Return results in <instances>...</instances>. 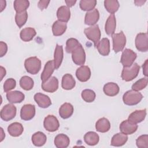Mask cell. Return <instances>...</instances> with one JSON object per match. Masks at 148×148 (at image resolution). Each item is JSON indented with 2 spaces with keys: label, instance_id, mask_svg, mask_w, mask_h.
Listing matches in <instances>:
<instances>
[{
  "label": "cell",
  "instance_id": "cell-3",
  "mask_svg": "<svg viewBox=\"0 0 148 148\" xmlns=\"http://www.w3.org/2000/svg\"><path fill=\"white\" fill-rule=\"evenodd\" d=\"M24 66L27 72L36 75L41 68V61L36 57H31L25 60Z\"/></svg>",
  "mask_w": 148,
  "mask_h": 148
},
{
  "label": "cell",
  "instance_id": "cell-12",
  "mask_svg": "<svg viewBox=\"0 0 148 148\" xmlns=\"http://www.w3.org/2000/svg\"><path fill=\"white\" fill-rule=\"evenodd\" d=\"M42 89L48 92H54L58 88V80L55 76H51L49 79L42 83Z\"/></svg>",
  "mask_w": 148,
  "mask_h": 148
},
{
  "label": "cell",
  "instance_id": "cell-49",
  "mask_svg": "<svg viewBox=\"0 0 148 148\" xmlns=\"http://www.w3.org/2000/svg\"><path fill=\"white\" fill-rule=\"evenodd\" d=\"M65 2L66 3L67 6L68 8H70V7H72L73 5H75V4L76 2V1H65Z\"/></svg>",
  "mask_w": 148,
  "mask_h": 148
},
{
  "label": "cell",
  "instance_id": "cell-15",
  "mask_svg": "<svg viewBox=\"0 0 148 148\" xmlns=\"http://www.w3.org/2000/svg\"><path fill=\"white\" fill-rule=\"evenodd\" d=\"M34 100L38 105L42 108H47L51 105L50 98L47 95L40 92L35 94Z\"/></svg>",
  "mask_w": 148,
  "mask_h": 148
},
{
  "label": "cell",
  "instance_id": "cell-1",
  "mask_svg": "<svg viewBox=\"0 0 148 148\" xmlns=\"http://www.w3.org/2000/svg\"><path fill=\"white\" fill-rule=\"evenodd\" d=\"M143 98L142 94L133 90L126 91L123 96L124 103L128 106H133L139 103Z\"/></svg>",
  "mask_w": 148,
  "mask_h": 148
},
{
  "label": "cell",
  "instance_id": "cell-18",
  "mask_svg": "<svg viewBox=\"0 0 148 148\" xmlns=\"http://www.w3.org/2000/svg\"><path fill=\"white\" fill-rule=\"evenodd\" d=\"M99 53L103 56H108L110 53V41L108 38H102L95 46Z\"/></svg>",
  "mask_w": 148,
  "mask_h": 148
},
{
  "label": "cell",
  "instance_id": "cell-17",
  "mask_svg": "<svg viewBox=\"0 0 148 148\" xmlns=\"http://www.w3.org/2000/svg\"><path fill=\"white\" fill-rule=\"evenodd\" d=\"M116 27V20L114 14H110V16L107 18L105 25V30L106 34L108 35L112 36L115 32Z\"/></svg>",
  "mask_w": 148,
  "mask_h": 148
},
{
  "label": "cell",
  "instance_id": "cell-45",
  "mask_svg": "<svg viewBox=\"0 0 148 148\" xmlns=\"http://www.w3.org/2000/svg\"><path fill=\"white\" fill-rule=\"evenodd\" d=\"M0 56L2 57L6 54L8 51V46L6 43L1 41L0 42Z\"/></svg>",
  "mask_w": 148,
  "mask_h": 148
},
{
  "label": "cell",
  "instance_id": "cell-4",
  "mask_svg": "<svg viewBox=\"0 0 148 148\" xmlns=\"http://www.w3.org/2000/svg\"><path fill=\"white\" fill-rule=\"evenodd\" d=\"M84 32L87 38L93 42L94 46H96L101 36V33L99 26L97 24L91 25L84 29Z\"/></svg>",
  "mask_w": 148,
  "mask_h": 148
},
{
  "label": "cell",
  "instance_id": "cell-20",
  "mask_svg": "<svg viewBox=\"0 0 148 148\" xmlns=\"http://www.w3.org/2000/svg\"><path fill=\"white\" fill-rule=\"evenodd\" d=\"M6 98L11 103H20L25 98L24 94L20 91H9L6 94Z\"/></svg>",
  "mask_w": 148,
  "mask_h": 148
},
{
  "label": "cell",
  "instance_id": "cell-46",
  "mask_svg": "<svg viewBox=\"0 0 148 148\" xmlns=\"http://www.w3.org/2000/svg\"><path fill=\"white\" fill-rule=\"evenodd\" d=\"M50 3V1H39L38 4L39 8L42 10L47 8L49 3Z\"/></svg>",
  "mask_w": 148,
  "mask_h": 148
},
{
  "label": "cell",
  "instance_id": "cell-25",
  "mask_svg": "<svg viewBox=\"0 0 148 148\" xmlns=\"http://www.w3.org/2000/svg\"><path fill=\"white\" fill-rule=\"evenodd\" d=\"M73 113V106L70 103H63L59 109V114L64 119L70 117Z\"/></svg>",
  "mask_w": 148,
  "mask_h": 148
},
{
  "label": "cell",
  "instance_id": "cell-37",
  "mask_svg": "<svg viewBox=\"0 0 148 148\" xmlns=\"http://www.w3.org/2000/svg\"><path fill=\"white\" fill-rule=\"evenodd\" d=\"M29 6V2L27 0H16L14 1L13 6L16 13H20L28 9Z\"/></svg>",
  "mask_w": 148,
  "mask_h": 148
},
{
  "label": "cell",
  "instance_id": "cell-22",
  "mask_svg": "<svg viewBox=\"0 0 148 148\" xmlns=\"http://www.w3.org/2000/svg\"><path fill=\"white\" fill-rule=\"evenodd\" d=\"M146 116V109L137 110L132 112L128 116V120L134 123H139L144 120Z\"/></svg>",
  "mask_w": 148,
  "mask_h": 148
},
{
  "label": "cell",
  "instance_id": "cell-23",
  "mask_svg": "<svg viewBox=\"0 0 148 148\" xmlns=\"http://www.w3.org/2000/svg\"><path fill=\"white\" fill-rule=\"evenodd\" d=\"M64 53L62 46L57 44L54 53V64L56 69H58L61 65Z\"/></svg>",
  "mask_w": 148,
  "mask_h": 148
},
{
  "label": "cell",
  "instance_id": "cell-14",
  "mask_svg": "<svg viewBox=\"0 0 148 148\" xmlns=\"http://www.w3.org/2000/svg\"><path fill=\"white\" fill-rule=\"evenodd\" d=\"M76 76L79 81L82 82H87L90 78L91 70L88 66L82 65L80 68L77 69Z\"/></svg>",
  "mask_w": 148,
  "mask_h": 148
},
{
  "label": "cell",
  "instance_id": "cell-10",
  "mask_svg": "<svg viewBox=\"0 0 148 148\" xmlns=\"http://www.w3.org/2000/svg\"><path fill=\"white\" fill-rule=\"evenodd\" d=\"M43 126L47 131L54 132L58 129L60 123L56 116L49 114L45 118Z\"/></svg>",
  "mask_w": 148,
  "mask_h": 148
},
{
  "label": "cell",
  "instance_id": "cell-34",
  "mask_svg": "<svg viewBox=\"0 0 148 148\" xmlns=\"http://www.w3.org/2000/svg\"><path fill=\"white\" fill-rule=\"evenodd\" d=\"M85 143L90 146H95L98 144L99 140V135L95 132L89 131L84 136Z\"/></svg>",
  "mask_w": 148,
  "mask_h": 148
},
{
  "label": "cell",
  "instance_id": "cell-6",
  "mask_svg": "<svg viewBox=\"0 0 148 148\" xmlns=\"http://www.w3.org/2000/svg\"><path fill=\"white\" fill-rule=\"evenodd\" d=\"M136 57L137 54L135 52L131 49H125L122 53L120 62L123 67H128L134 64Z\"/></svg>",
  "mask_w": 148,
  "mask_h": 148
},
{
  "label": "cell",
  "instance_id": "cell-26",
  "mask_svg": "<svg viewBox=\"0 0 148 148\" xmlns=\"http://www.w3.org/2000/svg\"><path fill=\"white\" fill-rule=\"evenodd\" d=\"M76 82L72 75L69 73L65 74L62 78L61 86L64 90H69L73 88L75 86Z\"/></svg>",
  "mask_w": 148,
  "mask_h": 148
},
{
  "label": "cell",
  "instance_id": "cell-51",
  "mask_svg": "<svg viewBox=\"0 0 148 148\" xmlns=\"http://www.w3.org/2000/svg\"><path fill=\"white\" fill-rule=\"evenodd\" d=\"M145 2L146 1H135L134 3L136 4V6H142Z\"/></svg>",
  "mask_w": 148,
  "mask_h": 148
},
{
  "label": "cell",
  "instance_id": "cell-21",
  "mask_svg": "<svg viewBox=\"0 0 148 148\" xmlns=\"http://www.w3.org/2000/svg\"><path fill=\"white\" fill-rule=\"evenodd\" d=\"M57 17L58 18V20L64 23L68 22L71 17L69 8L66 6H61L58 8L57 12Z\"/></svg>",
  "mask_w": 148,
  "mask_h": 148
},
{
  "label": "cell",
  "instance_id": "cell-16",
  "mask_svg": "<svg viewBox=\"0 0 148 148\" xmlns=\"http://www.w3.org/2000/svg\"><path fill=\"white\" fill-rule=\"evenodd\" d=\"M99 18V13L97 9H94L92 10L88 11L86 13L84 23L86 25H95Z\"/></svg>",
  "mask_w": 148,
  "mask_h": 148
},
{
  "label": "cell",
  "instance_id": "cell-36",
  "mask_svg": "<svg viewBox=\"0 0 148 148\" xmlns=\"http://www.w3.org/2000/svg\"><path fill=\"white\" fill-rule=\"evenodd\" d=\"M19 83L20 87L26 91L32 90L34 84V82L32 79L28 76H24L21 77Z\"/></svg>",
  "mask_w": 148,
  "mask_h": 148
},
{
  "label": "cell",
  "instance_id": "cell-47",
  "mask_svg": "<svg viewBox=\"0 0 148 148\" xmlns=\"http://www.w3.org/2000/svg\"><path fill=\"white\" fill-rule=\"evenodd\" d=\"M148 60H146L144 64L142 65V68H143V73L145 76H148Z\"/></svg>",
  "mask_w": 148,
  "mask_h": 148
},
{
  "label": "cell",
  "instance_id": "cell-19",
  "mask_svg": "<svg viewBox=\"0 0 148 148\" xmlns=\"http://www.w3.org/2000/svg\"><path fill=\"white\" fill-rule=\"evenodd\" d=\"M54 69L55 66L54 64V60H50L46 63L43 71L40 76L42 82H45L51 77Z\"/></svg>",
  "mask_w": 148,
  "mask_h": 148
},
{
  "label": "cell",
  "instance_id": "cell-42",
  "mask_svg": "<svg viewBox=\"0 0 148 148\" xmlns=\"http://www.w3.org/2000/svg\"><path fill=\"white\" fill-rule=\"evenodd\" d=\"M147 85V78L144 77L136 81L132 86V90L134 91H140L144 89Z\"/></svg>",
  "mask_w": 148,
  "mask_h": 148
},
{
  "label": "cell",
  "instance_id": "cell-41",
  "mask_svg": "<svg viewBox=\"0 0 148 148\" xmlns=\"http://www.w3.org/2000/svg\"><path fill=\"white\" fill-rule=\"evenodd\" d=\"M80 44L79 41L75 38H69L66 42L65 50L68 53H72V52Z\"/></svg>",
  "mask_w": 148,
  "mask_h": 148
},
{
  "label": "cell",
  "instance_id": "cell-2",
  "mask_svg": "<svg viewBox=\"0 0 148 148\" xmlns=\"http://www.w3.org/2000/svg\"><path fill=\"white\" fill-rule=\"evenodd\" d=\"M140 66L137 63L133 64L128 67H123L121 72V78L125 82H130L135 79L138 75Z\"/></svg>",
  "mask_w": 148,
  "mask_h": 148
},
{
  "label": "cell",
  "instance_id": "cell-5",
  "mask_svg": "<svg viewBox=\"0 0 148 148\" xmlns=\"http://www.w3.org/2000/svg\"><path fill=\"white\" fill-rule=\"evenodd\" d=\"M113 50L117 53L123 50L126 44V37L123 31L114 34L112 36Z\"/></svg>",
  "mask_w": 148,
  "mask_h": 148
},
{
  "label": "cell",
  "instance_id": "cell-30",
  "mask_svg": "<svg viewBox=\"0 0 148 148\" xmlns=\"http://www.w3.org/2000/svg\"><path fill=\"white\" fill-rule=\"evenodd\" d=\"M67 25L66 23L57 20L54 22L52 25V32L54 36H58L62 35L66 31Z\"/></svg>",
  "mask_w": 148,
  "mask_h": 148
},
{
  "label": "cell",
  "instance_id": "cell-13",
  "mask_svg": "<svg viewBox=\"0 0 148 148\" xmlns=\"http://www.w3.org/2000/svg\"><path fill=\"white\" fill-rule=\"evenodd\" d=\"M121 132L125 135H131L138 129V125L128 120H125L122 121L119 126Z\"/></svg>",
  "mask_w": 148,
  "mask_h": 148
},
{
  "label": "cell",
  "instance_id": "cell-40",
  "mask_svg": "<svg viewBox=\"0 0 148 148\" xmlns=\"http://www.w3.org/2000/svg\"><path fill=\"white\" fill-rule=\"evenodd\" d=\"M82 99L86 102H93L96 97L95 92L90 89H85L82 91L81 94Z\"/></svg>",
  "mask_w": 148,
  "mask_h": 148
},
{
  "label": "cell",
  "instance_id": "cell-50",
  "mask_svg": "<svg viewBox=\"0 0 148 148\" xmlns=\"http://www.w3.org/2000/svg\"><path fill=\"white\" fill-rule=\"evenodd\" d=\"M1 3V12L3 11V10L6 7V1H0Z\"/></svg>",
  "mask_w": 148,
  "mask_h": 148
},
{
  "label": "cell",
  "instance_id": "cell-27",
  "mask_svg": "<svg viewBox=\"0 0 148 148\" xmlns=\"http://www.w3.org/2000/svg\"><path fill=\"white\" fill-rule=\"evenodd\" d=\"M24 131L23 125L18 122L10 124L8 127V132L12 136L17 137L21 135Z\"/></svg>",
  "mask_w": 148,
  "mask_h": 148
},
{
  "label": "cell",
  "instance_id": "cell-24",
  "mask_svg": "<svg viewBox=\"0 0 148 148\" xmlns=\"http://www.w3.org/2000/svg\"><path fill=\"white\" fill-rule=\"evenodd\" d=\"M103 90L105 95L109 97H114L119 94L120 88L116 83L109 82L104 85Z\"/></svg>",
  "mask_w": 148,
  "mask_h": 148
},
{
  "label": "cell",
  "instance_id": "cell-52",
  "mask_svg": "<svg viewBox=\"0 0 148 148\" xmlns=\"http://www.w3.org/2000/svg\"><path fill=\"white\" fill-rule=\"evenodd\" d=\"M1 135L0 142H2L4 138L5 137V133H3V130L2 128H1Z\"/></svg>",
  "mask_w": 148,
  "mask_h": 148
},
{
  "label": "cell",
  "instance_id": "cell-44",
  "mask_svg": "<svg viewBox=\"0 0 148 148\" xmlns=\"http://www.w3.org/2000/svg\"><path fill=\"white\" fill-rule=\"evenodd\" d=\"M16 86V82L13 78H9L6 80L3 84V90L5 92H7L12 89L14 88Z\"/></svg>",
  "mask_w": 148,
  "mask_h": 148
},
{
  "label": "cell",
  "instance_id": "cell-32",
  "mask_svg": "<svg viewBox=\"0 0 148 148\" xmlns=\"http://www.w3.org/2000/svg\"><path fill=\"white\" fill-rule=\"evenodd\" d=\"M110 128V121L105 117L99 119L95 123V129L102 133L108 132Z\"/></svg>",
  "mask_w": 148,
  "mask_h": 148
},
{
  "label": "cell",
  "instance_id": "cell-48",
  "mask_svg": "<svg viewBox=\"0 0 148 148\" xmlns=\"http://www.w3.org/2000/svg\"><path fill=\"white\" fill-rule=\"evenodd\" d=\"M0 73H1V80H2L3 79V77L6 75V73L5 69L2 66H0Z\"/></svg>",
  "mask_w": 148,
  "mask_h": 148
},
{
  "label": "cell",
  "instance_id": "cell-43",
  "mask_svg": "<svg viewBox=\"0 0 148 148\" xmlns=\"http://www.w3.org/2000/svg\"><path fill=\"white\" fill-rule=\"evenodd\" d=\"M136 144L139 148L148 147V135H142L139 136L136 140Z\"/></svg>",
  "mask_w": 148,
  "mask_h": 148
},
{
  "label": "cell",
  "instance_id": "cell-39",
  "mask_svg": "<svg viewBox=\"0 0 148 148\" xmlns=\"http://www.w3.org/2000/svg\"><path fill=\"white\" fill-rule=\"evenodd\" d=\"M28 18L27 11L20 13H16L15 16V21L18 28H21L26 23Z\"/></svg>",
  "mask_w": 148,
  "mask_h": 148
},
{
  "label": "cell",
  "instance_id": "cell-28",
  "mask_svg": "<svg viewBox=\"0 0 148 148\" xmlns=\"http://www.w3.org/2000/svg\"><path fill=\"white\" fill-rule=\"evenodd\" d=\"M54 143L57 148H66L69 146L70 140L67 135L60 134L55 137Z\"/></svg>",
  "mask_w": 148,
  "mask_h": 148
},
{
  "label": "cell",
  "instance_id": "cell-29",
  "mask_svg": "<svg viewBox=\"0 0 148 148\" xmlns=\"http://www.w3.org/2000/svg\"><path fill=\"white\" fill-rule=\"evenodd\" d=\"M128 140V136L122 132L114 135L111 139L110 145L113 146L120 147L123 146Z\"/></svg>",
  "mask_w": 148,
  "mask_h": 148
},
{
  "label": "cell",
  "instance_id": "cell-7",
  "mask_svg": "<svg viewBox=\"0 0 148 148\" xmlns=\"http://www.w3.org/2000/svg\"><path fill=\"white\" fill-rule=\"evenodd\" d=\"M72 58L76 65L82 66L84 64L86 61V53L80 43L72 52Z\"/></svg>",
  "mask_w": 148,
  "mask_h": 148
},
{
  "label": "cell",
  "instance_id": "cell-8",
  "mask_svg": "<svg viewBox=\"0 0 148 148\" xmlns=\"http://www.w3.org/2000/svg\"><path fill=\"white\" fill-rule=\"evenodd\" d=\"M16 111V108L14 105L12 103L6 104L1 110V118L5 121H10L15 117Z\"/></svg>",
  "mask_w": 148,
  "mask_h": 148
},
{
  "label": "cell",
  "instance_id": "cell-35",
  "mask_svg": "<svg viewBox=\"0 0 148 148\" xmlns=\"http://www.w3.org/2000/svg\"><path fill=\"white\" fill-rule=\"evenodd\" d=\"M104 6L106 10L111 14H114L120 7L119 2L117 0H105Z\"/></svg>",
  "mask_w": 148,
  "mask_h": 148
},
{
  "label": "cell",
  "instance_id": "cell-9",
  "mask_svg": "<svg viewBox=\"0 0 148 148\" xmlns=\"http://www.w3.org/2000/svg\"><path fill=\"white\" fill-rule=\"evenodd\" d=\"M135 46L137 50L141 52L148 50V35L147 33H139L135 38Z\"/></svg>",
  "mask_w": 148,
  "mask_h": 148
},
{
  "label": "cell",
  "instance_id": "cell-11",
  "mask_svg": "<svg viewBox=\"0 0 148 148\" xmlns=\"http://www.w3.org/2000/svg\"><path fill=\"white\" fill-rule=\"evenodd\" d=\"M35 107L34 105L26 104L24 105L20 110L21 119L25 121H28L35 116Z\"/></svg>",
  "mask_w": 148,
  "mask_h": 148
},
{
  "label": "cell",
  "instance_id": "cell-31",
  "mask_svg": "<svg viewBox=\"0 0 148 148\" xmlns=\"http://www.w3.org/2000/svg\"><path fill=\"white\" fill-rule=\"evenodd\" d=\"M36 32L34 28L27 27L23 29L20 34L21 39L24 42H29L36 35Z\"/></svg>",
  "mask_w": 148,
  "mask_h": 148
},
{
  "label": "cell",
  "instance_id": "cell-38",
  "mask_svg": "<svg viewBox=\"0 0 148 148\" xmlns=\"http://www.w3.org/2000/svg\"><path fill=\"white\" fill-rule=\"evenodd\" d=\"M97 5L95 0H81L79 2L80 9L84 11H90L94 9Z\"/></svg>",
  "mask_w": 148,
  "mask_h": 148
},
{
  "label": "cell",
  "instance_id": "cell-33",
  "mask_svg": "<svg viewBox=\"0 0 148 148\" xmlns=\"http://www.w3.org/2000/svg\"><path fill=\"white\" fill-rule=\"evenodd\" d=\"M31 139L34 145L35 146L40 147L46 143L47 137L43 132L38 131L32 135Z\"/></svg>",
  "mask_w": 148,
  "mask_h": 148
}]
</instances>
